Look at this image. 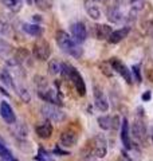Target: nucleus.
<instances>
[{
	"instance_id": "nucleus-1",
	"label": "nucleus",
	"mask_w": 153,
	"mask_h": 161,
	"mask_svg": "<svg viewBox=\"0 0 153 161\" xmlns=\"http://www.w3.org/2000/svg\"><path fill=\"white\" fill-rule=\"evenodd\" d=\"M55 40H57V44L59 46V48L62 50L65 54H67L70 57L76 58V59L82 57L83 51H82V48H81L79 43H76L73 39V36H70V35L66 31H63V30L57 31Z\"/></svg>"
},
{
	"instance_id": "nucleus-2",
	"label": "nucleus",
	"mask_w": 153,
	"mask_h": 161,
	"mask_svg": "<svg viewBox=\"0 0 153 161\" xmlns=\"http://www.w3.org/2000/svg\"><path fill=\"white\" fill-rule=\"evenodd\" d=\"M60 75L65 79L71 80V83L74 85V87L76 90L81 97L86 95V83L82 78V75L79 74V71L74 66H71L69 63H62V70H60Z\"/></svg>"
},
{
	"instance_id": "nucleus-3",
	"label": "nucleus",
	"mask_w": 153,
	"mask_h": 161,
	"mask_svg": "<svg viewBox=\"0 0 153 161\" xmlns=\"http://www.w3.org/2000/svg\"><path fill=\"white\" fill-rule=\"evenodd\" d=\"M40 112H42L43 117L50 122H62L66 119V113L62 109H59V106H57V105L44 103Z\"/></svg>"
},
{
	"instance_id": "nucleus-4",
	"label": "nucleus",
	"mask_w": 153,
	"mask_h": 161,
	"mask_svg": "<svg viewBox=\"0 0 153 161\" xmlns=\"http://www.w3.org/2000/svg\"><path fill=\"white\" fill-rule=\"evenodd\" d=\"M38 97L42 98L44 102L51 103V105H57V106H63V98L58 90L54 89H43V90H38Z\"/></svg>"
},
{
	"instance_id": "nucleus-5",
	"label": "nucleus",
	"mask_w": 153,
	"mask_h": 161,
	"mask_svg": "<svg viewBox=\"0 0 153 161\" xmlns=\"http://www.w3.org/2000/svg\"><path fill=\"white\" fill-rule=\"evenodd\" d=\"M32 55L38 60H47L51 55V47L46 40L40 39L32 44Z\"/></svg>"
},
{
	"instance_id": "nucleus-6",
	"label": "nucleus",
	"mask_w": 153,
	"mask_h": 161,
	"mask_svg": "<svg viewBox=\"0 0 153 161\" xmlns=\"http://www.w3.org/2000/svg\"><path fill=\"white\" fill-rule=\"evenodd\" d=\"M109 63H110L111 69H113V71L118 73L121 77L126 80V83H129V85L133 83V77H132V71L126 67V64H125V63H122L121 60H120L118 58H116V57L110 58V59H109Z\"/></svg>"
},
{
	"instance_id": "nucleus-7",
	"label": "nucleus",
	"mask_w": 153,
	"mask_h": 161,
	"mask_svg": "<svg viewBox=\"0 0 153 161\" xmlns=\"http://www.w3.org/2000/svg\"><path fill=\"white\" fill-rule=\"evenodd\" d=\"M93 145V154L98 158H104L108 154V140L104 134H97L91 141Z\"/></svg>"
},
{
	"instance_id": "nucleus-8",
	"label": "nucleus",
	"mask_w": 153,
	"mask_h": 161,
	"mask_svg": "<svg viewBox=\"0 0 153 161\" xmlns=\"http://www.w3.org/2000/svg\"><path fill=\"white\" fill-rule=\"evenodd\" d=\"M146 134H148V130L145 124L141 119H136L133 125H132V136H133V138L137 142L144 144L146 141Z\"/></svg>"
},
{
	"instance_id": "nucleus-9",
	"label": "nucleus",
	"mask_w": 153,
	"mask_h": 161,
	"mask_svg": "<svg viewBox=\"0 0 153 161\" xmlns=\"http://www.w3.org/2000/svg\"><path fill=\"white\" fill-rule=\"evenodd\" d=\"M70 32H71V36H73V39L76 43H83L85 40L88 39V30H86L85 24L81 23V22L71 24Z\"/></svg>"
},
{
	"instance_id": "nucleus-10",
	"label": "nucleus",
	"mask_w": 153,
	"mask_h": 161,
	"mask_svg": "<svg viewBox=\"0 0 153 161\" xmlns=\"http://www.w3.org/2000/svg\"><path fill=\"white\" fill-rule=\"evenodd\" d=\"M59 142L65 148H73L76 145V142H78V134H76V132L73 129L63 130V132L60 133Z\"/></svg>"
},
{
	"instance_id": "nucleus-11",
	"label": "nucleus",
	"mask_w": 153,
	"mask_h": 161,
	"mask_svg": "<svg viewBox=\"0 0 153 161\" xmlns=\"http://www.w3.org/2000/svg\"><path fill=\"white\" fill-rule=\"evenodd\" d=\"M94 105L99 112H108L109 109V101L105 93L102 92V89H99L98 86L94 87Z\"/></svg>"
},
{
	"instance_id": "nucleus-12",
	"label": "nucleus",
	"mask_w": 153,
	"mask_h": 161,
	"mask_svg": "<svg viewBox=\"0 0 153 161\" xmlns=\"http://www.w3.org/2000/svg\"><path fill=\"white\" fill-rule=\"evenodd\" d=\"M0 115H2V118L6 121V124L12 125V124L16 122V115H15L11 105L8 102H6V101H2V102H0Z\"/></svg>"
},
{
	"instance_id": "nucleus-13",
	"label": "nucleus",
	"mask_w": 153,
	"mask_h": 161,
	"mask_svg": "<svg viewBox=\"0 0 153 161\" xmlns=\"http://www.w3.org/2000/svg\"><path fill=\"white\" fill-rule=\"evenodd\" d=\"M121 141L124 144V148L126 150L132 149V140H130V132H129V122L128 118L121 121Z\"/></svg>"
},
{
	"instance_id": "nucleus-14",
	"label": "nucleus",
	"mask_w": 153,
	"mask_h": 161,
	"mask_svg": "<svg viewBox=\"0 0 153 161\" xmlns=\"http://www.w3.org/2000/svg\"><path fill=\"white\" fill-rule=\"evenodd\" d=\"M129 32H130V27L129 26H125V27L118 28V30H113V32L110 34L108 42L111 43V44H117V43L122 42V40L129 35Z\"/></svg>"
},
{
	"instance_id": "nucleus-15",
	"label": "nucleus",
	"mask_w": 153,
	"mask_h": 161,
	"mask_svg": "<svg viewBox=\"0 0 153 161\" xmlns=\"http://www.w3.org/2000/svg\"><path fill=\"white\" fill-rule=\"evenodd\" d=\"M35 132H37L38 137L42 138V140H48L51 136H53V132H54V128L53 125L50 124V121L46 119L43 124L38 125L37 128H35Z\"/></svg>"
},
{
	"instance_id": "nucleus-16",
	"label": "nucleus",
	"mask_w": 153,
	"mask_h": 161,
	"mask_svg": "<svg viewBox=\"0 0 153 161\" xmlns=\"http://www.w3.org/2000/svg\"><path fill=\"white\" fill-rule=\"evenodd\" d=\"M111 32H113V27H110L109 24H97L94 28L95 38L98 40H108Z\"/></svg>"
},
{
	"instance_id": "nucleus-17",
	"label": "nucleus",
	"mask_w": 153,
	"mask_h": 161,
	"mask_svg": "<svg viewBox=\"0 0 153 161\" xmlns=\"http://www.w3.org/2000/svg\"><path fill=\"white\" fill-rule=\"evenodd\" d=\"M83 7H85L86 14H88L93 20H98L101 18L99 8L95 4V2H93V0H85V2H83Z\"/></svg>"
},
{
	"instance_id": "nucleus-18",
	"label": "nucleus",
	"mask_w": 153,
	"mask_h": 161,
	"mask_svg": "<svg viewBox=\"0 0 153 161\" xmlns=\"http://www.w3.org/2000/svg\"><path fill=\"white\" fill-rule=\"evenodd\" d=\"M108 19L111 23H122L125 20V15L118 6H113L108 9Z\"/></svg>"
},
{
	"instance_id": "nucleus-19",
	"label": "nucleus",
	"mask_w": 153,
	"mask_h": 161,
	"mask_svg": "<svg viewBox=\"0 0 153 161\" xmlns=\"http://www.w3.org/2000/svg\"><path fill=\"white\" fill-rule=\"evenodd\" d=\"M22 30L26 32V34H28V35H31V36H35V38H40L43 35V27L40 26V24L38 23H27V24H23V27Z\"/></svg>"
},
{
	"instance_id": "nucleus-20",
	"label": "nucleus",
	"mask_w": 153,
	"mask_h": 161,
	"mask_svg": "<svg viewBox=\"0 0 153 161\" xmlns=\"http://www.w3.org/2000/svg\"><path fill=\"white\" fill-rule=\"evenodd\" d=\"M15 51V48L11 43L6 39H0V59H8L9 57H12V54Z\"/></svg>"
},
{
	"instance_id": "nucleus-21",
	"label": "nucleus",
	"mask_w": 153,
	"mask_h": 161,
	"mask_svg": "<svg viewBox=\"0 0 153 161\" xmlns=\"http://www.w3.org/2000/svg\"><path fill=\"white\" fill-rule=\"evenodd\" d=\"M0 82H2L4 86L8 87V89L15 90V87H16V85H15V82H14L12 75L7 69H0Z\"/></svg>"
},
{
	"instance_id": "nucleus-22",
	"label": "nucleus",
	"mask_w": 153,
	"mask_h": 161,
	"mask_svg": "<svg viewBox=\"0 0 153 161\" xmlns=\"http://www.w3.org/2000/svg\"><path fill=\"white\" fill-rule=\"evenodd\" d=\"M14 128H12V133L16 138L19 140H24L27 138V134H28V129L26 128V125L22 124V122H15L12 124Z\"/></svg>"
},
{
	"instance_id": "nucleus-23",
	"label": "nucleus",
	"mask_w": 153,
	"mask_h": 161,
	"mask_svg": "<svg viewBox=\"0 0 153 161\" xmlns=\"http://www.w3.org/2000/svg\"><path fill=\"white\" fill-rule=\"evenodd\" d=\"M0 3L12 12H19L23 6V0H0Z\"/></svg>"
},
{
	"instance_id": "nucleus-24",
	"label": "nucleus",
	"mask_w": 153,
	"mask_h": 161,
	"mask_svg": "<svg viewBox=\"0 0 153 161\" xmlns=\"http://www.w3.org/2000/svg\"><path fill=\"white\" fill-rule=\"evenodd\" d=\"M14 57L23 64L24 62H28V60H30V53H28L27 48L19 47V48H16V50L14 51Z\"/></svg>"
},
{
	"instance_id": "nucleus-25",
	"label": "nucleus",
	"mask_w": 153,
	"mask_h": 161,
	"mask_svg": "<svg viewBox=\"0 0 153 161\" xmlns=\"http://www.w3.org/2000/svg\"><path fill=\"white\" fill-rule=\"evenodd\" d=\"M48 74L51 75H58L60 74V70H62V62H59L58 59H51L48 62Z\"/></svg>"
},
{
	"instance_id": "nucleus-26",
	"label": "nucleus",
	"mask_w": 153,
	"mask_h": 161,
	"mask_svg": "<svg viewBox=\"0 0 153 161\" xmlns=\"http://www.w3.org/2000/svg\"><path fill=\"white\" fill-rule=\"evenodd\" d=\"M98 122V126L102 129V130H110L111 129V117L110 115H101L97 119Z\"/></svg>"
},
{
	"instance_id": "nucleus-27",
	"label": "nucleus",
	"mask_w": 153,
	"mask_h": 161,
	"mask_svg": "<svg viewBox=\"0 0 153 161\" xmlns=\"http://www.w3.org/2000/svg\"><path fill=\"white\" fill-rule=\"evenodd\" d=\"M12 36V27L7 22L0 20V38H9Z\"/></svg>"
},
{
	"instance_id": "nucleus-28",
	"label": "nucleus",
	"mask_w": 153,
	"mask_h": 161,
	"mask_svg": "<svg viewBox=\"0 0 153 161\" xmlns=\"http://www.w3.org/2000/svg\"><path fill=\"white\" fill-rule=\"evenodd\" d=\"M15 90H16V93H18V95L20 98H22V101L23 102H26V103H28L30 101H31V95H30V93H28V90L26 89L24 86H16L15 87Z\"/></svg>"
},
{
	"instance_id": "nucleus-29",
	"label": "nucleus",
	"mask_w": 153,
	"mask_h": 161,
	"mask_svg": "<svg viewBox=\"0 0 153 161\" xmlns=\"http://www.w3.org/2000/svg\"><path fill=\"white\" fill-rule=\"evenodd\" d=\"M99 70H101V73L104 74L105 77H108V78H111V77H113V74H114L113 69H111L109 62H102V63H99Z\"/></svg>"
},
{
	"instance_id": "nucleus-30",
	"label": "nucleus",
	"mask_w": 153,
	"mask_h": 161,
	"mask_svg": "<svg viewBox=\"0 0 153 161\" xmlns=\"http://www.w3.org/2000/svg\"><path fill=\"white\" fill-rule=\"evenodd\" d=\"M0 158L4 161H9L12 158V153L9 152V149L3 142H0Z\"/></svg>"
},
{
	"instance_id": "nucleus-31",
	"label": "nucleus",
	"mask_w": 153,
	"mask_h": 161,
	"mask_svg": "<svg viewBox=\"0 0 153 161\" xmlns=\"http://www.w3.org/2000/svg\"><path fill=\"white\" fill-rule=\"evenodd\" d=\"M34 83H35V86L38 87V90L47 89V80H46V78L42 77V75H35L34 77Z\"/></svg>"
},
{
	"instance_id": "nucleus-32",
	"label": "nucleus",
	"mask_w": 153,
	"mask_h": 161,
	"mask_svg": "<svg viewBox=\"0 0 153 161\" xmlns=\"http://www.w3.org/2000/svg\"><path fill=\"white\" fill-rule=\"evenodd\" d=\"M32 4H35V7H38L40 11H48L51 8L48 0H32Z\"/></svg>"
},
{
	"instance_id": "nucleus-33",
	"label": "nucleus",
	"mask_w": 153,
	"mask_h": 161,
	"mask_svg": "<svg viewBox=\"0 0 153 161\" xmlns=\"http://www.w3.org/2000/svg\"><path fill=\"white\" fill-rule=\"evenodd\" d=\"M35 160L37 161H54L53 158H51V156L46 152L43 148H39V152H38L37 156H35Z\"/></svg>"
},
{
	"instance_id": "nucleus-34",
	"label": "nucleus",
	"mask_w": 153,
	"mask_h": 161,
	"mask_svg": "<svg viewBox=\"0 0 153 161\" xmlns=\"http://www.w3.org/2000/svg\"><path fill=\"white\" fill-rule=\"evenodd\" d=\"M129 4L133 11H141L145 6V0H129Z\"/></svg>"
},
{
	"instance_id": "nucleus-35",
	"label": "nucleus",
	"mask_w": 153,
	"mask_h": 161,
	"mask_svg": "<svg viewBox=\"0 0 153 161\" xmlns=\"http://www.w3.org/2000/svg\"><path fill=\"white\" fill-rule=\"evenodd\" d=\"M118 128H121V119L118 115H113V117H111V129L117 130Z\"/></svg>"
},
{
	"instance_id": "nucleus-36",
	"label": "nucleus",
	"mask_w": 153,
	"mask_h": 161,
	"mask_svg": "<svg viewBox=\"0 0 153 161\" xmlns=\"http://www.w3.org/2000/svg\"><path fill=\"white\" fill-rule=\"evenodd\" d=\"M132 73H133V75H134V78H136V80L137 82H141V73H140V64H136V66H133L132 67Z\"/></svg>"
},
{
	"instance_id": "nucleus-37",
	"label": "nucleus",
	"mask_w": 153,
	"mask_h": 161,
	"mask_svg": "<svg viewBox=\"0 0 153 161\" xmlns=\"http://www.w3.org/2000/svg\"><path fill=\"white\" fill-rule=\"evenodd\" d=\"M53 153H54V154H59V156H67V154H69L67 150H63L62 148L59 147V145H57V147L53 149Z\"/></svg>"
},
{
	"instance_id": "nucleus-38",
	"label": "nucleus",
	"mask_w": 153,
	"mask_h": 161,
	"mask_svg": "<svg viewBox=\"0 0 153 161\" xmlns=\"http://www.w3.org/2000/svg\"><path fill=\"white\" fill-rule=\"evenodd\" d=\"M145 27H146V32L153 36V20H150V22H146Z\"/></svg>"
},
{
	"instance_id": "nucleus-39",
	"label": "nucleus",
	"mask_w": 153,
	"mask_h": 161,
	"mask_svg": "<svg viewBox=\"0 0 153 161\" xmlns=\"http://www.w3.org/2000/svg\"><path fill=\"white\" fill-rule=\"evenodd\" d=\"M150 98H152V93H150V92H145L144 94L141 95V99L144 101V102H148V101H150Z\"/></svg>"
},
{
	"instance_id": "nucleus-40",
	"label": "nucleus",
	"mask_w": 153,
	"mask_h": 161,
	"mask_svg": "<svg viewBox=\"0 0 153 161\" xmlns=\"http://www.w3.org/2000/svg\"><path fill=\"white\" fill-rule=\"evenodd\" d=\"M146 77H148V79L150 80V82H153V69H149L146 71Z\"/></svg>"
},
{
	"instance_id": "nucleus-41",
	"label": "nucleus",
	"mask_w": 153,
	"mask_h": 161,
	"mask_svg": "<svg viewBox=\"0 0 153 161\" xmlns=\"http://www.w3.org/2000/svg\"><path fill=\"white\" fill-rule=\"evenodd\" d=\"M0 93H2L3 95H6V97H9V93L4 87H2V86H0Z\"/></svg>"
},
{
	"instance_id": "nucleus-42",
	"label": "nucleus",
	"mask_w": 153,
	"mask_h": 161,
	"mask_svg": "<svg viewBox=\"0 0 153 161\" xmlns=\"http://www.w3.org/2000/svg\"><path fill=\"white\" fill-rule=\"evenodd\" d=\"M34 22H37V23H40V22H42V18H40L39 15H34Z\"/></svg>"
},
{
	"instance_id": "nucleus-43",
	"label": "nucleus",
	"mask_w": 153,
	"mask_h": 161,
	"mask_svg": "<svg viewBox=\"0 0 153 161\" xmlns=\"http://www.w3.org/2000/svg\"><path fill=\"white\" fill-rule=\"evenodd\" d=\"M149 136H150V140H152V142H153V125L150 126V132H149Z\"/></svg>"
},
{
	"instance_id": "nucleus-44",
	"label": "nucleus",
	"mask_w": 153,
	"mask_h": 161,
	"mask_svg": "<svg viewBox=\"0 0 153 161\" xmlns=\"http://www.w3.org/2000/svg\"><path fill=\"white\" fill-rule=\"evenodd\" d=\"M93 2H95V3H106L108 0H93Z\"/></svg>"
},
{
	"instance_id": "nucleus-45",
	"label": "nucleus",
	"mask_w": 153,
	"mask_h": 161,
	"mask_svg": "<svg viewBox=\"0 0 153 161\" xmlns=\"http://www.w3.org/2000/svg\"><path fill=\"white\" fill-rule=\"evenodd\" d=\"M27 2V4H32V0H26Z\"/></svg>"
},
{
	"instance_id": "nucleus-46",
	"label": "nucleus",
	"mask_w": 153,
	"mask_h": 161,
	"mask_svg": "<svg viewBox=\"0 0 153 161\" xmlns=\"http://www.w3.org/2000/svg\"><path fill=\"white\" fill-rule=\"evenodd\" d=\"M9 161H19V160H18V158H15V157H12V158L9 160Z\"/></svg>"
},
{
	"instance_id": "nucleus-47",
	"label": "nucleus",
	"mask_w": 153,
	"mask_h": 161,
	"mask_svg": "<svg viewBox=\"0 0 153 161\" xmlns=\"http://www.w3.org/2000/svg\"><path fill=\"white\" fill-rule=\"evenodd\" d=\"M2 161H4V160H2Z\"/></svg>"
}]
</instances>
